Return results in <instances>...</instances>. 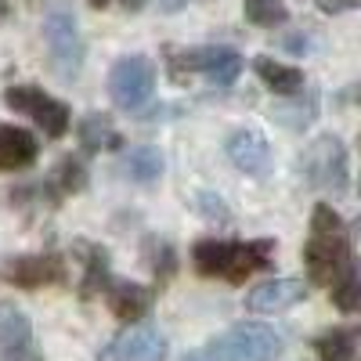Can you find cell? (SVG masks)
Here are the masks:
<instances>
[{"mask_svg": "<svg viewBox=\"0 0 361 361\" xmlns=\"http://www.w3.org/2000/svg\"><path fill=\"white\" fill-rule=\"evenodd\" d=\"M304 264L314 286L336 289L357 275V257L350 246V231L343 217L329 202H318L311 214V235L304 246Z\"/></svg>", "mask_w": 361, "mask_h": 361, "instance_id": "6da1fadb", "label": "cell"}, {"mask_svg": "<svg viewBox=\"0 0 361 361\" xmlns=\"http://www.w3.org/2000/svg\"><path fill=\"white\" fill-rule=\"evenodd\" d=\"M275 243L253 238V243H224V238H199L192 246V264L202 279H224L231 286L246 282L253 271L271 267Z\"/></svg>", "mask_w": 361, "mask_h": 361, "instance_id": "7a4b0ae2", "label": "cell"}, {"mask_svg": "<svg viewBox=\"0 0 361 361\" xmlns=\"http://www.w3.org/2000/svg\"><path fill=\"white\" fill-rule=\"evenodd\" d=\"M300 173L311 188L329 192V195H347V180H350V163H347V145L336 134H322L314 137L304 156H300Z\"/></svg>", "mask_w": 361, "mask_h": 361, "instance_id": "3957f363", "label": "cell"}, {"mask_svg": "<svg viewBox=\"0 0 361 361\" xmlns=\"http://www.w3.org/2000/svg\"><path fill=\"white\" fill-rule=\"evenodd\" d=\"M44 44H47V58L58 76L76 80L83 69V58H87V44L80 33V22L76 15L62 4V8H51L44 18Z\"/></svg>", "mask_w": 361, "mask_h": 361, "instance_id": "277c9868", "label": "cell"}, {"mask_svg": "<svg viewBox=\"0 0 361 361\" xmlns=\"http://www.w3.org/2000/svg\"><path fill=\"white\" fill-rule=\"evenodd\" d=\"M109 94H112V102L119 109L137 112L156 94V66L148 62L145 54H127V58H119V62H112V69H109Z\"/></svg>", "mask_w": 361, "mask_h": 361, "instance_id": "5b68a950", "label": "cell"}, {"mask_svg": "<svg viewBox=\"0 0 361 361\" xmlns=\"http://www.w3.org/2000/svg\"><path fill=\"white\" fill-rule=\"evenodd\" d=\"M217 361H275L282 354V336L271 325H235L209 347Z\"/></svg>", "mask_w": 361, "mask_h": 361, "instance_id": "8992f818", "label": "cell"}, {"mask_svg": "<svg viewBox=\"0 0 361 361\" xmlns=\"http://www.w3.org/2000/svg\"><path fill=\"white\" fill-rule=\"evenodd\" d=\"M4 102H8L15 112H22V116L33 119V123H37L47 137H62V134L69 130V123H73L69 105L58 102V98H51L44 87H8V90H4Z\"/></svg>", "mask_w": 361, "mask_h": 361, "instance_id": "52a82bcc", "label": "cell"}, {"mask_svg": "<svg viewBox=\"0 0 361 361\" xmlns=\"http://www.w3.org/2000/svg\"><path fill=\"white\" fill-rule=\"evenodd\" d=\"M177 73H202L209 76L217 87H231L238 76H243V54L235 47H192V51H180L173 58V76Z\"/></svg>", "mask_w": 361, "mask_h": 361, "instance_id": "ba28073f", "label": "cell"}, {"mask_svg": "<svg viewBox=\"0 0 361 361\" xmlns=\"http://www.w3.org/2000/svg\"><path fill=\"white\" fill-rule=\"evenodd\" d=\"M163 357H166V336L152 325L127 329L98 354V361H163Z\"/></svg>", "mask_w": 361, "mask_h": 361, "instance_id": "9c48e42d", "label": "cell"}, {"mask_svg": "<svg viewBox=\"0 0 361 361\" xmlns=\"http://www.w3.org/2000/svg\"><path fill=\"white\" fill-rule=\"evenodd\" d=\"M0 275L18 289H44V286L66 282V260L58 253H29V257H15Z\"/></svg>", "mask_w": 361, "mask_h": 361, "instance_id": "30bf717a", "label": "cell"}, {"mask_svg": "<svg viewBox=\"0 0 361 361\" xmlns=\"http://www.w3.org/2000/svg\"><path fill=\"white\" fill-rule=\"evenodd\" d=\"M224 152L235 170H243L250 177H267L271 173V141L253 130V127H238L224 137Z\"/></svg>", "mask_w": 361, "mask_h": 361, "instance_id": "8fae6325", "label": "cell"}, {"mask_svg": "<svg viewBox=\"0 0 361 361\" xmlns=\"http://www.w3.org/2000/svg\"><path fill=\"white\" fill-rule=\"evenodd\" d=\"M304 296H307V286L300 279H271L246 296V307L253 314H282V311L296 307Z\"/></svg>", "mask_w": 361, "mask_h": 361, "instance_id": "7c38bea8", "label": "cell"}, {"mask_svg": "<svg viewBox=\"0 0 361 361\" xmlns=\"http://www.w3.org/2000/svg\"><path fill=\"white\" fill-rule=\"evenodd\" d=\"M105 296H109V311L123 325H134L152 311V289L137 286V282H112Z\"/></svg>", "mask_w": 361, "mask_h": 361, "instance_id": "4fadbf2b", "label": "cell"}, {"mask_svg": "<svg viewBox=\"0 0 361 361\" xmlns=\"http://www.w3.org/2000/svg\"><path fill=\"white\" fill-rule=\"evenodd\" d=\"M37 156H40V145L33 134L11 123H0V170H25L37 163Z\"/></svg>", "mask_w": 361, "mask_h": 361, "instance_id": "5bb4252c", "label": "cell"}, {"mask_svg": "<svg viewBox=\"0 0 361 361\" xmlns=\"http://www.w3.org/2000/svg\"><path fill=\"white\" fill-rule=\"evenodd\" d=\"M73 253L83 260V282H80V296L90 300V296H98L112 286V275H109V253L94 243H76Z\"/></svg>", "mask_w": 361, "mask_h": 361, "instance_id": "9a60e30c", "label": "cell"}, {"mask_svg": "<svg viewBox=\"0 0 361 361\" xmlns=\"http://www.w3.org/2000/svg\"><path fill=\"white\" fill-rule=\"evenodd\" d=\"M253 73L260 76V83L271 90V94H279V98H296L300 90H304V73H300L296 66H282L267 54L253 58Z\"/></svg>", "mask_w": 361, "mask_h": 361, "instance_id": "2e32d148", "label": "cell"}, {"mask_svg": "<svg viewBox=\"0 0 361 361\" xmlns=\"http://www.w3.org/2000/svg\"><path fill=\"white\" fill-rule=\"evenodd\" d=\"M83 188H87V170H83V163L76 156H62L54 163V170L47 173V180H44L47 202H62V199H69Z\"/></svg>", "mask_w": 361, "mask_h": 361, "instance_id": "e0dca14e", "label": "cell"}, {"mask_svg": "<svg viewBox=\"0 0 361 361\" xmlns=\"http://www.w3.org/2000/svg\"><path fill=\"white\" fill-rule=\"evenodd\" d=\"M33 325H29L25 311L11 300H0V354H11L22 347H33Z\"/></svg>", "mask_w": 361, "mask_h": 361, "instance_id": "ac0fdd59", "label": "cell"}, {"mask_svg": "<svg viewBox=\"0 0 361 361\" xmlns=\"http://www.w3.org/2000/svg\"><path fill=\"white\" fill-rule=\"evenodd\" d=\"M361 340V325H336L314 336V354L318 361H354Z\"/></svg>", "mask_w": 361, "mask_h": 361, "instance_id": "d6986e66", "label": "cell"}, {"mask_svg": "<svg viewBox=\"0 0 361 361\" xmlns=\"http://www.w3.org/2000/svg\"><path fill=\"white\" fill-rule=\"evenodd\" d=\"M119 145H123V137L112 130L109 116H102V112L83 116V123H80V152L94 156V152H105V148H119Z\"/></svg>", "mask_w": 361, "mask_h": 361, "instance_id": "ffe728a7", "label": "cell"}, {"mask_svg": "<svg viewBox=\"0 0 361 361\" xmlns=\"http://www.w3.org/2000/svg\"><path fill=\"white\" fill-rule=\"evenodd\" d=\"M163 152L152 145H137L130 148V152L123 156V170L130 173V180H137V185H152V180H159L163 173Z\"/></svg>", "mask_w": 361, "mask_h": 361, "instance_id": "44dd1931", "label": "cell"}, {"mask_svg": "<svg viewBox=\"0 0 361 361\" xmlns=\"http://www.w3.org/2000/svg\"><path fill=\"white\" fill-rule=\"evenodd\" d=\"M243 8H246V22H253L260 29H275L289 18L286 0H246Z\"/></svg>", "mask_w": 361, "mask_h": 361, "instance_id": "7402d4cb", "label": "cell"}, {"mask_svg": "<svg viewBox=\"0 0 361 361\" xmlns=\"http://www.w3.org/2000/svg\"><path fill=\"white\" fill-rule=\"evenodd\" d=\"M333 304L343 314H361V275H354V279H347L343 286L333 289Z\"/></svg>", "mask_w": 361, "mask_h": 361, "instance_id": "603a6c76", "label": "cell"}, {"mask_svg": "<svg viewBox=\"0 0 361 361\" xmlns=\"http://www.w3.org/2000/svg\"><path fill=\"white\" fill-rule=\"evenodd\" d=\"M195 206H199V214H202V217L217 221V224H231L228 202H224L217 192H199V195H195Z\"/></svg>", "mask_w": 361, "mask_h": 361, "instance_id": "cb8c5ba5", "label": "cell"}, {"mask_svg": "<svg viewBox=\"0 0 361 361\" xmlns=\"http://www.w3.org/2000/svg\"><path fill=\"white\" fill-rule=\"evenodd\" d=\"M152 264H156V279L166 282L173 275V267H177V253L170 243H156V253H152Z\"/></svg>", "mask_w": 361, "mask_h": 361, "instance_id": "d4e9b609", "label": "cell"}, {"mask_svg": "<svg viewBox=\"0 0 361 361\" xmlns=\"http://www.w3.org/2000/svg\"><path fill=\"white\" fill-rule=\"evenodd\" d=\"M279 119L286 127L300 130V127H307L311 119H314V98H307V105H300V109H279Z\"/></svg>", "mask_w": 361, "mask_h": 361, "instance_id": "484cf974", "label": "cell"}, {"mask_svg": "<svg viewBox=\"0 0 361 361\" xmlns=\"http://www.w3.org/2000/svg\"><path fill=\"white\" fill-rule=\"evenodd\" d=\"M322 15H343V11H357L361 0H314Z\"/></svg>", "mask_w": 361, "mask_h": 361, "instance_id": "4316f807", "label": "cell"}, {"mask_svg": "<svg viewBox=\"0 0 361 361\" xmlns=\"http://www.w3.org/2000/svg\"><path fill=\"white\" fill-rule=\"evenodd\" d=\"M180 361H217L209 350H188V354H180Z\"/></svg>", "mask_w": 361, "mask_h": 361, "instance_id": "83f0119b", "label": "cell"}, {"mask_svg": "<svg viewBox=\"0 0 361 361\" xmlns=\"http://www.w3.org/2000/svg\"><path fill=\"white\" fill-rule=\"evenodd\" d=\"M188 4V0H159V8L166 11V15H173V11H180V8H185Z\"/></svg>", "mask_w": 361, "mask_h": 361, "instance_id": "f1b7e54d", "label": "cell"}, {"mask_svg": "<svg viewBox=\"0 0 361 361\" xmlns=\"http://www.w3.org/2000/svg\"><path fill=\"white\" fill-rule=\"evenodd\" d=\"M148 4V0H119V8H123V11H141Z\"/></svg>", "mask_w": 361, "mask_h": 361, "instance_id": "f546056e", "label": "cell"}, {"mask_svg": "<svg viewBox=\"0 0 361 361\" xmlns=\"http://www.w3.org/2000/svg\"><path fill=\"white\" fill-rule=\"evenodd\" d=\"M90 8H98V11H102V8H109V0H90Z\"/></svg>", "mask_w": 361, "mask_h": 361, "instance_id": "4dcf8cb0", "label": "cell"}, {"mask_svg": "<svg viewBox=\"0 0 361 361\" xmlns=\"http://www.w3.org/2000/svg\"><path fill=\"white\" fill-rule=\"evenodd\" d=\"M354 102H361V87H357V90H354Z\"/></svg>", "mask_w": 361, "mask_h": 361, "instance_id": "1f68e13d", "label": "cell"}]
</instances>
